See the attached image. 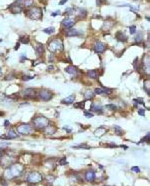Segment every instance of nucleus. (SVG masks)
<instances>
[{"label":"nucleus","mask_w":150,"mask_h":186,"mask_svg":"<svg viewBox=\"0 0 150 186\" xmlns=\"http://www.w3.org/2000/svg\"><path fill=\"white\" fill-rule=\"evenodd\" d=\"M23 172H24V166L23 165L18 164V163H13V164L9 165L6 168V170L4 171L3 177L6 180H12L21 176Z\"/></svg>","instance_id":"nucleus-1"},{"label":"nucleus","mask_w":150,"mask_h":186,"mask_svg":"<svg viewBox=\"0 0 150 186\" xmlns=\"http://www.w3.org/2000/svg\"><path fill=\"white\" fill-rule=\"evenodd\" d=\"M32 123H33V127H35L36 129L43 130L44 128L48 126L50 121H49L48 118H46L44 116H37L32 119Z\"/></svg>","instance_id":"nucleus-2"},{"label":"nucleus","mask_w":150,"mask_h":186,"mask_svg":"<svg viewBox=\"0 0 150 186\" xmlns=\"http://www.w3.org/2000/svg\"><path fill=\"white\" fill-rule=\"evenodd\" d=\"M48 50L50 51L51 53L54 54L56 52H60V51L63 50V42L61 39L59 38H54L51 40L48 43Z\"/></svg>","instance_id":"nucleus-3"},{"label":"nucleus","mask_w":150,"mask_h":186,"mask_svg":"<svg viewBox=\"0 0 150 186\" xmlns=\"http://www.w3.org/2000/svg\"><path fill=\"white\" fill-rule=\"evenodd\" d=\"M26 15L32 20H40L42 18V15H43L42 9L37 6L30 7L29 9L26 10Z\"/></svg>","instance_id":"nucleus-4"},{"label":"nucleus","mask_w":150,"mask_h":186,"mask_svg":"<svg viewBox=\"0 0 150 186\" xmlns=\"http://www.w3.org/2000/svg\"><path fill=\"white\" fill-rule=\"evenodd\" d=\"M42 180H43L42 174L37 172V171H32V172H30L26 178V181L28 183H31V184H36V183L41 182Z\"/></svg>","instance_id":"nucleus-5"},{"label":"nucleus","mask_w":150,"mask_h":186,"mask_svg":"<svg viewBox=\"0 0 150 186\" xmlns=\"http://www.w3.org/2000/svg\"><path fill=\"white\" fill-rule=\"evenodd\" d=\"M16 131H17V133L18 134L27 135V134H31L33 132V126H31L30 124L23 123V124H20L16 127Z\"/></svg>","instance_id":"nucleus-6"},{"label":"nucleus","mask_w":150,"mask_h":186,"mask_svg":"<svg viewBox=\"0 0 150 186\" xmlns=\"http://www.w3.org/2000/svg\"><path fill=\"white\" fill-rule=\"evenodd\" d=\"M38 96L42 101H49L50 99L53 98V93L48 89H42L39 91Z\"/></svg>","instance_id":"nucleus-7"},{"label":"nucleus","mask_w":150,"mask_h":186,"mask_svg":"<svg viewBox=\"0 0 150 186\" xmlns=\"http://www.w3.org/2000/svg\"><path fill=\"white\" fill-rule=\"evenodd\" d=\"M75 24V21L73 19L71 18V17H69L67 16L66 18L63 19V21H62V26L65 28V29H71L72 27H73V25Z\"/></svg>","instance_id":"nucleus-8"},{"label":"nucleus","mask_w":150,"mask_h":186,"mask_svg":"<svg viewBox=\"0 0 150 186\" xmlns=\"http://www.w3.org/2000/svg\"><path fill=\"white\" fill-rule=\"evenodd\" d=\"M84 178L87 182H94L95 179H96V173H95V171L92 169L87 170L85 172Z\"/></svg>","instance_id":"nucleus-9"},{"label":"nucleus","mask_w":150,"mask_h":186,"mask_svg":"<svg viewBox=\"0 0 150 186\" xmlns=\"http://www.w3.org/2000/svg\"><path fill=\"white\" fill-rule=\"evenodd\" d=\"M94 50L96 53L101 54L106 50V45L104 43H102L101 41H97V42H95V44H94Z\"/></svg>","instance_id":"nucleus-10"},{"label":"nucleus","mask_w":150,"mask_h":186,"mask_svg":"<svg viewBox=\"0 0 150 186\" xmlns=\"http://www.w3.org/2000/svg\"><path fill=\"white\" fill-rule=\"evenodd\" d=\"M113 92V90L112 89H109V88H105L104 86H102V88H96V89L94 90V94H99V95H102V94H112Z\"/></svg>","instance_id":"nucleus-11"},{"label":"nucleus","mask_w":150,"mask_h":186,"mask_svg":"<svg viewBox=\"0 0 150 186\" xmlns=\"http://www.w3.org/2000/svg\"><path fill=\"white\" fill-rule=\"evenodd\" d=\"M10 11L14 14H17V13H20L22 12L23 8H22V5H20L19 3H17V2H15V3H13L11 6L9 7Z\"/></svg>","instance_id":"nucleus-12"},{"label":"nucleus","mask_w":150,"mask_h":186,"mask_svg":"<svg viewBox=\"0 0 150 186\" xmlns=\"http://www.w3.org/2000/svg\"><path fill=\"white\" fill-rule=\"evenodd\" d=\"M1 164H3V166H8V165H11L13 164L14 162H15V159L14 158H9V156H4V157H1Z\"/></svg>","instance_id":"nucleus-13"},{"label":"nucleus","mask_w":150,"mask_h":186,"mask_svg":"<svg viewBox=\"0 0 150 186\" xmlns=\"http://www.w3.org/2000/svg\"><path fill=\"white\" fill-rule=\"evenodd\" d=\"M22 94L24 97H33L36 94V90L33 88H26L22 91Z\"/></svg>","instance_id":"nucleus-14"},{"label":"nucleus","mask_w":150,"mask_h":186,"mask_svg":"<svg viewBox=\"0 0 150 186\" xmlns=\"http://www.w3.org/2000/svg\"><path fill=\"white\" fill-rule=\"evenodd\" d=\"M82 35V32L77 29H73V28H71V29H68V31L66 32V36L68 37H73V36H80Z\"/></svg>","instance_id":"nucleus-15"},{"label":"nucleus","mask_w":150,"mask_h":186,"mask_svg":"<svg viewBox=\"0 0 150 186\" xmlns=\"http://www.w3.org/2000/svg\"><path fill=\"white\" fill-rule=\"evenodd\" d=\"M90 111H93V112H97V113H102V106L98 103H92L90 106Z\"/></svg>","instance_id":"nucleus-16"},{"label":"nucleus","mask_w":150,"mask_h":186,"mask_svg":"<svg viewBox=\"0 0 150 186\" xmlns=\"http://www.w3.org/2000/svg\"><path fill=\"white\" fill-rule=\"evenodd\" d=\"M65 71L69 74H71V75H74L76 76L77 73H78V69H77V67L73 66V65H70V66H67L65 68Z\"/></svg>","instance_id":"nucleus-17"},{"label":"nucleus","mask_w":150,"mask_h":186,"mask_svg":"<svg viewBox=\"0 0 150 186\" xmlns=\"http://www.w3.org/2000/svg\"><path fill=\"white\" fill-rule=\"evenodd\" d=\"M116 39L120 42H126L128 40L127 36H126L122 31H118V32L116 33Z\"/></svg>","instance_id":"nucleus-18"},{"label":"nucleus","mask_w":150,"mask_h":186,"mask_svg":"<svg viewBox=\"0 0 150 186\" xmlns=\"http://www.w3.org/2000/svg\"><path fill=\"white\" fill-rule=\"evenodd\" d=\"M74 100H75V96L74 95H70V96H68V97H65L64 99H62L61 100V103L62 104H72V103L74 102Z\"/></svg>","instance_id":"nucleus-19"},{"label":"nucleus","mask_w":150,"mask_h":186,"mask_svg":"<svg viewBox=\"0 0 150 186\" xmlns=\"http://www.w3.org/2000/svg\"><path fill=\"white\" fill-rule=\"evenodd\" d=\"M107 132V129H106L105 127H103V126H100V127H98L96 130H95V132H94V135L95 136H102L103 134Z\"/></svg>","instance_id":"nucleus-20"},{"label":"nucleus","mask_w":150,"mask_h":186,"mask_svg":"<svg viewBox=\"0 0 150 186\" xmlns=\"http://www.w3.org/2000/svg\"><path fill=\"white\" fill-rule=\"evenodd\" d=\"M43 130H44L45 134H48V135L50 134V135H51V134H54L56 132V127L52 126V125H48V126L46 128H44Z\"/></svg>","instance_id":"nucleus-21"},{"label":"nucleus","mask_w":150,"mask_h":186,"mask_svg":"<svg viewBox=\"0 0 150 186\" xmlns=\"http://www.w3.org/2000/svg\"><path fill=\"white\" fill-rule=\"evenodd\" d=\"M7 139H14V138H17L18 137V133H16L15 131L13 129H10L9 131L7 132Z\"/></svg>","instance_id":"nucleus-22"},{"label":"nucleus","mask_w":150,"mask_h":186,"mask_svg":"<svg viewBox=\"0 0 150 186\" xmlns=\"http://www.w3.org/2000/svg\"><path fill=\"white\" fill-rule=\"evenodd\" d=\"M87 76L91 79H96V78H98V73L96 70L92 69V70H89L87 72Z\"/></svg>","instance_id":"nucleus-23"},{"label":"nucleus","mask_w":150,"mask_h":186,"mask_svg":"<svg viewBox=\"0 0 150 186\" xmlns=\"http://www.w3.org/2000/svg\"><path fill=\"white\" fill-rule=\"evenodd\" d=\"M35 50H36V53H37V55H42L43 52H44V47H43V45L41 43H38L36 45V47H35Z\"/></svg>","instance_id":"nucleus-24"},{"label":"nucleus","mask_w":150,"mask_h":186,"mask_svg":"<svg viewBox=\"0 0 150 186\" xmlns=\"http://www.w3.org/2000/svg\"><path fill=\"white\" fill-rule=\"evenodd\" d=\"M95 94L92 92L91 90H87L86 92L84 93V97H85V100H89V99H93Z\"/></svg>","instance_id":"nucleus-25"},{"label":"nucleus","mask_w":150,"mask_h":186,"mask_svg":"<svg viewBox=\"0 0 150 186\" xmlns=\"http://www.w3.org/2000/svg\"><path fill=\"white\" fill-rule=\"evenodd\" d=\"M30 42V39L28 36H20L19 38V43H23V44H28Z\"/></svg>","instance_id":"nucleus-26"},{"label":"nucleus","mask_w":150,"mask_h":186,"mask_svg":"<svg viewBox=\"0 0 150 186\" xmlns=\"http://www.w3.org/2000/svg\"><path fill=\"white\" fill-rule=\"evenodd\" d=\"M114 130H115V133L117 134V135H123L124 134V131L122 130V128L119 127L118 125H114Z\"/></svg>","instance_id":"nucleus-27"},{"label":"nucleus","mask_w":150,"mask_h":186,"mask_svg":"<svg viewBox=\"0 0 150 186\" xmlns=\"http://www.w3.org/2000/svg\"><path fill=\"white\" fill-rule=\"evenodd\" d=\"M78 11H79V14H78V15H79L80 18H81V17H82V18H84V17L86 16V10H85V9H83V8H79Z\"/></svg>","instance_id":"nucleus-28"},{"label":"nucleus","mask_w":150,"mask_h":186,"mask_svg":"<svg viewBox=\"0 0 150 186\" xmlns=\"http://www.w3.org/2000/svg\"><path fill=\"white\" fill-rule=\"evenodd\" d=\"M54 31H55L54 27H50V28H46V29H43V32H45L47 34H52V33H54Z\"/></svg>","instance_id":"nucleus-29"},{"label":"nucleus","mask_w":150,"mask_h":186,"mask_svg":"<svg viewBox=\"0 0 150 186\" xmlns=\"http://www.w3.org/2000/svg\"><path fill=\"white\" fill-rule=\"evenodd\" d=\"M54 179H55V177H54L53 175H47V177H46V181H47L48 183H50V184H52Z\"/></svg>","instance_id":"nucleus-30"},{"label":"nucleus","mask_w":150,"mask_h":186,"mask_svg":"<svg viewBox=\"0 0 150 186\" xmlns=\"http://www.w3.org/2000/svg\"><path fill=\"white\" fill-rule=\"evenodd\" d=\"M32 3H33V0H25L22 5H24L25 7H30Z\"/></svg>","instance_id":"nucleus-31"},{"label":"nucleus","mask_w":150,"mask_h":186,"mask_svg":"<svg viewBox=\"0 0 150 186\" xmlns=\"http://www.w3.org/2000/svg\"><path fill=\"white\" fill-rule=\"evenodd\" d=\"M105 107L107 108V109L112 110V111H115V110L117 109V106H116V105H114V104H107Z\"/></svg>","instance_id":"nucleus-32"},{"label":"nucleus","mask_w":150,"mask_h":186,"mask_svg":"<svg viewBox=\"0 0 150 186\" xmlns=\"http://www.w3.org/2000/svg\"><path fill=\"white\" fill-rule=\"evenodd\" d=\"M85 102H86V101H82V102H79V103H77V104H75L74 106H75V107H80V109H84V106H85Z\"/></svg>","instance_id":"nucleus-33"},{"label":"nucleus","mask_w":150,"mask_h":186,"mask_svg":"<svg viewBox=\"0 0 150 186\" xmlns=\"http://www.w3.org/2000/svg\"><path fill=\"white\" fill-rule=\"evenodd\" d=\"M135 42H138V43H141V42H142V34L139 33L135 37Z\"/></svg>","instance_id":"nucleus-34"},{"label":"nucleus","mask_w":150,"mask_h":186,"mask_svg":"<svg viewBox=\"0 0 150 186\" xmlns=\"http://www.w3.org/2000/svg\"><path fill=\"white\" fill-rule=\"evenodd\" d=\"M59 165H61V166H63V165H67V160H66V157H63V158H61L59 160Z\"/></svg>","instance_id":"nucleus-35"},{"label":"nucleus","mask_w":150,"mask_h":186,"mask_svg":"<svg viewBox=\"0 0 150 186\" xmlns=\"http://www.w3.org/2000/svg\"><path fill=\"white\" fill-rule=\"evenodd\" d=\"M65 13L67 14V15H71V14H74V8L73 7L67 8V9L65 10Z\"/></svg>","instance_id":"nucleus-36"},{"label":"nucleus","mask_w":150,"mask_h":186,"mask_svg":"<svg viewBox=\"0 0 150 186\" xmlns=\"http://www.w3.org/2000/svg\"><path fill=\"white\" fill-rule=\"evenodd\" d=\"M129 31H130V34H134L136 32V26H135V25H132V26L129 27Z\"/></svg>","instance_id":"nucleus-37"},{"label":"nucleus","mask_w":150,"mask_h":186,"mask_svg":"<svg viewBox=\"0 0 150 186\" xmlns=\"http://www.w3.org/2000/svg\"><path fill=\"white\" fill-rule=\"evenodd\" d=\"M74 148H84V149H90V147L88 146V145H85V144H80L78 146H74Z\"/></svg>","instance_id":"nucleus-38"},{"label":"nucleus","mask_w":150,"mask_h":186,"mask_svg":"<svg viewBox=\"0 0 150 186\" xmlns=\"http://www.w3.org/2000/svg\"><path fill=\"white\" fill-rule=\"evenodd\" d=\"M33 78H34V76H26V75H24L22 77V80H23V81H28V80H31Z\"/></svg>","instance_id":"nucleus-39"},{"label":"nucleus","mask_w":150,"mask_h":186,"mask_svg":"<svg viewBox=\"0 0 150 186\" xmlns=\"http://www.w3.org/2000/svg\"><path fill=\"white\" fill-rule=\"evenodd\" d=\"M131 170L134 171V172H136V173H139L140 172V168L138 167V166H132L131 167Z\"/></svg>","instance_id":"nucleus-40"},{"label":"nucleus","mask_w":150,"mask_h":186,"mask_svg":"<svg viewBox=\"0 0 150 186\" xmlns=\"http://www.w3.org/2000/svg\"><path fill=\"white\" fill-rule=\"evenodd\" d=\"M133 101L135 102V103H140V104H145V103H144V101H143V99L142 98H138V99H134Z\"/></svg>","instance_id":"nucleus-41"},{"label":"nucleus","mask_w":150,"mask_h":186,"mask_svg":"<svg viewBox=\"0 0 150 186\" xmlns=\"http://www.w3.org/2000/svg\"><path fill=\"white\" fill-rule=\"evenodd\" d=\"M149 136H150V134H149V133H147V134H146V136L144 137V138H143L142 140H141V142H145V141L148 142V141H149Z\"/></svg>","instance_id":"nucleus-42"},{"label":"nucleus","mask_w":150,"mask_h":186,"mask_svg":"<svg viewBox=\"0 0 150 186\" xmlns=\"http://www.w3.org/2000/svg\"><path fill=\"white\" fill-rule=\"evenodd\" d=\"M84 116L87 117V118H91V117H93V113H91V112H84Z\"/></svg>","instance_id":"nucleus-43"},{"label":"nucleus","mask_w":150,"mask_h":186,"mask_svg":"<svg viewBox=\"0 0 150 186\" xmlns=\"http://www.w3.org/2000/svg\"><path fill=\"white\" fill-rule=\"evenodd\" d=\"M144 112H145V109H142V108H140V109H138V114L141 116H144Z\"/></svg>","instance_id":"nucleus-44"},{"label":"nucleus","mask_w":150,"mask_h":186,"mask_svg":"<svg viewBox=\"0 0 150 186\" xmlns=\"http://www.w3.org/2000/svg\"><path fill=\"white\" fill-rule=\"evenodd\" d=\"M9 145V143H5V142H1L0 143V148H3V147H7Z\"/></svg>","instance_id":"nucleus-45"},{"label":"nucleus","mask_w":150,"mask_h":186,"mask_svg":"<svg viewBox=\"0 0 150 186\" xmlns=\"http://www.w3.org/2000/svg\"><path fill=\"white\" fill-rule=\"evenodd\" d=\"M102 2H104V0H96L97 6H101V3H102Z\"/></svg>","instance_id":"nucleus-46"},{"label":"nucleus","mask_w":150,"mask_h":186,"mask_svg":"<svg viewBox=\"0 0 150 186\" xmlns=\"http://www.w3.org/2000/svg\"><path fill=\"white\" fill-rule=\"evenodd\" d=\"M1 186H7V182L5 179H3V180L1 179Z\"/></svg>","instance_id":"nucleus-47"},{"label":"nucleus","mask_w":150,"mask_h":186,"mask_svg":"<svg viewBox=\"0 0 150 186\" xmlns=\"http://www.w3.org/2000/svg\"><path fill=\"white\" fill-rule=\"evenodd\" d=\"M60 14H61V12H60V11L58 10V11H55V12H53L52 16H57V15H60Z\"/></svg>","instance_id":"nucleus-48"},{"label":"nucleus","mask_w":150,"mask_h":186,"mask_svg":"<svg viewBox=\"0 0 150 186\" xmlns=\"http://www.w3.org/2000/svg\"><path fill=\"white\" fill-rule=\"evenodd\" d=\"M63 128H64V129H65L66 131H67L68 133H70V132H71V128H69L68 126H64Z\"/></svg>","instance_id":"nucleus-49"},{"label":"nucleus","mask_w":150,"mask_h":186,"mask_svg":"<svg viewBox=\"0 0 150 186\" xmlns=\"http://www.w3.org/2000/svg\"><path fill=\"white\" fill-rule=\"evenodd\" d=\"M4 126L5 127H8V126H9V121H8V120H5V122H4Z\"/></svg>","instance_id":"nucleus-50"},{"label":"nucleus","mask_w":150,"mask_h":186,"mask_svg":"<svg viewBox=\"0 0 150 186\" xmlns=\"http://www.w3.org/2000/svg\"><path fill=\"white\" fill-rule=\"evenodd\" d=\"M66 1H68V0H62V1L61 2H60V5H63V4H64V3H66Z\"/></svg>","instance_id":"nucleus-51"},{"label":"nucleus","mask_w":150,"mask_h":186,"mask_svg":"<svg viewBox=\"0 0 150 186\" xmlns=\"http://www.w3.org/2000/svg\"><path fill=\"white\" fill-rule=\"evenodd\" d=\"M20 47V43H19V42H18V43H17V45H16V46H15V48H14V49H15V50H17V49H18V48Z\"/></svg>","instance_id":"nucleus-52"},{"label":"nucleus","mask_w":150,"mask_h":186,"mask_svg":"<svg viewBox=\"0 0 150 186\" xmlns=\"http://www.w3.org/2000/svg\"><path fill=\"white\" fill-rule=\"evenodd\" d=\"M53 69H54V66H52V65L48 67V70H49V71H50V70H53Z\"/></svg>","instance_id":"nucleus-53"},{"label":"nucleus","mask_w":150,"mask_h":186,"mask_svg":"<svg viewBox=\"0 0 150 186\" xmlns=\"http://www.w3.org/2000/svg\"><path fill=\"white\" fill-rule=\"evenodd\" d=\"M2 156H3V152H2V149H0V159H1Z\"/></svg>","instance_id":"nucleus-54"},{"label":"nucleus","mask_w":150,"mask_h":186,"mask_svg":"<svg viewBox=\"0 0 150 186\" xmlns=\"http://www.w3.org/2000/svg\"><path fill=\"white\" fill-rule=\"evenodd\" d=\"M1 75H2V68L0 67V77H1Z\"/></svg>","instance_id":"nucleus-55"},{"label":"nucleus","mask_w":150,"mask_h":186,"mask_svg":"<svg viewBox=\"0 0 150 186\" xmlns=\"http://www.w3.org/2000/svg\"><path fill=\"white\" fill-rule=\"evenodd\" d=\"M122 148H124V149H127V146H125V145H123V146H121Z\"/></svg>","instance_id":"nucleus-56"},{"label":"nucleus","mask_w":150,"mask_h":186,"mask_svg":"<svg viewBox=\"0 0 150 186\" xmlns=\"http://www.w3.org/2000/svg\"><path fill=\"white\" fill-rule=\"evenodd\" d=\"M103 186H110V185H103Z\"/></svg>","instance_id":"nucleus-57"}]
</instances>
